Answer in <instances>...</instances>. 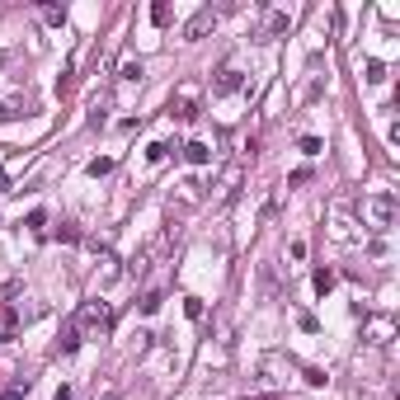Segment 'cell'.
<instances>
[{
	"label": "cell",
	"mask_w": 400,
	"mask_h": 400,
	"mask_svg": "<svg viewBox=\"0 0 400 400\" xmlns=\"http://www.w3.org/2000/svg\"><path fill=\"white\" fill-rule=\"evenodd\" d=\"M363 221L372 231H391L396 226V193H368L363 198Z\"/></svg>",
	"instance_id": "obj_1"
},
{
	"label": "cell",
	"mask_w": 400,
	"mask_h": 400,
	"mask_svg": "<svg viewBox=\"0 0 400 400\" xmlns=\"http://www.w3.org/2000/svg\"><path fill=\"white\" fill-rule=\"evenodd\" d=\"M71 320H76L80 334H108V330H113V311H108V301H85Z\"/></svg>",
	"instance_id": "obj_2"
},
{
	"label": "cell",
	"mask_w": 400,
	"mask_h": 400,
	"mask_svg": "<svg viewBox=\"0 0 400 400\" xmlns=\"http://www.w3.org/2000/svg\"><path fill=\"white\" fill-rule=\"evenodd\" d=\"M170 113H174L179 123H193V118H198V85H179L174 99H170Z\"/></svg>",
	"instance_id": "obj_3"
},
{
	"label": "cell",
	"mask_w": 400,
	"mask_h": 400,
	"mask_svg": "<svg viewBox=\"0 0 400 400\" xmlns=\"http://www.w3.org/2000/svg\"><path fill=\"white\" fill-rule=\"evenodd\" d=\"M240 85H245L240 66H236V61H226V66H221V71L212 76V94H217V99H226V94H236Z\"/></svg>",
	"instance_id": "obj_4"
},
{
	"label": "cell",
	"mask_w": 400,
	"mask_h": 400,
	"mask_svg": "<svg viewBox=\"0 0 400 400\" xmlns=\"http://www.w3.org/2000/svg\"><path fill=\"white\" fill-rule=\"evenodd\" d=\"M212 28H217V10H212V5H203V10L184 24V38H188V43H198V38H203V33H212Z\"/></svg>",
	"instance_id": "obj_5"
},
{
	"label": "cell",
	"mask_w": 400,
	"mask_h": 400,
	"mask_svg": "<svg viewBox=\"0 0 400 400\" xmlns=\"http://www.w3.org/2000/svg\"><path fill=\"white\" fill-rule=\"evenodd\" d=\"M391 339H396V320L391 316H372L368 320V344L372 348H386Z\"/></svg>",
	"instance_id": "obj_6"
},
{
	"label": "cell",
	"mask_w": 400,
	"mask_h": 400,
	"mask_svg": "<svg viewBox=\"0 0 400 400\" xmlns=\"http://www.w3.org/2000/svg\"><path fill=\"white\" fill-rule=\"evenodd\" d=\"M94 273H99V283H113L123 268H118V254L113 250H99V259H94Z\"/></svg>",
	"instance_id": "obj_7"
},
{
	"label": "cell",
	"mask_w": 400,
	"mask_h": 400,
	"mask_svg": "<svg viewBox=\"0 0 400 400\" xmlns=\"http://www.w3.org/2000/svg\"><path fill=\"white\" fill-rule=\"evenodd\" d=\"M80 339H85V334L76 330V320H66V325H61V339H57V348H61V353H76Z\"/></svg>",
	"instance_id": "obj_8"
},
{
	"label": "cell",
	"mask_w": 400,
	"mask_h": 400,
	"mask_svg": "<svg viewBox=\"0 0 400 400\" xmlns=\"http://www.w3.org/2000/svg\"><path fill=\"white\" fill-rule=\"evenodd\" d=\"M184 160H188V165H208V160H212V146H208V141H188Z\"/></svg>",
	"instance_id": "obj_9"
},
{
	"label": "cell",
	"mask_w": 400,
	"mask_h": 400,
	"mask_svg": "<svg viewBox=\"0 0 400 400\" xmlns=\"http://www.w3.org/2000/svg\"><path fill=\"white\" fill-rule=\"evenodd\" d=\"M236 184H240V165H231V170L221 174V193H217V198H221V203H231V198H236Z\"/></svg>",
	"instance_id": "obj_10"
},
{
	"label": "cell",
	"mask_w": 400,
	"mask_h": 400,
	"mask_svg": "<svg viewBox=\"0 0 400 400\" xmlns=\"http://www.w3.org/2000/svg\"><path fill=\"white\" fill-rule=\"evenodd\" d=\"M288 24H292V14H288V10H273V14H268V24H264V38H278Z\"/></svg>",
	"instance_id": "obj_11"
},
{
	"label": "cell",
	"mask_w": 400,
	"mask_h": 400,
	"mask_svg": "<svg viewBox=\"0 0 400 400\" xmlns=\"http://www.w3.org/2000/svg\"><path fill=\"white\" fill-rule=\"evenodd\" d=\"M311 288H316V297H325L330 288H334V268H316V278H311Z\"/></svg>",
	"instance_id": "obj_12"
},
{
	"label": "cell",
	"mask_w": 400,
	"mask_h": 400,
	"mask_svg": "<svg viewBox=\"0 0 400 400\" xmlns=\"http://www.w3.org/2000/svg\"><path fill=\"white\" fill-rule=\"evenodd\" d=\"M141 76H146V71H141V61H123V71H118L123 85H141Z\"/></svg>",
	"instance_id": "obj_13"
},
{
	"label": "cell",
	"mask_w": 400,
	"mask_h": 400,
	"mask_svg": "<svg viewBox=\"0 0 400 400\" xmlns=\"http://www.w3.org/2000/svg\"><path fill=\"white\" fill-rule=\"evenodd\" d=\"M43 19H48L52 28H61L66 24V5H43Z\"/></svg>",
	"instance_id": "obj_14"
},
{
	"label": "cell",
	"mask_w": 400,
	"mask_h": 400,
	"mask_svg": "<svg viewBox=\"0 0 400 400\" xmlns=\"http://www.w3.org/2000/svg\"><path fill=\"white\" fill-rule=\"evenodd\" d=\"M160 301H165L160 292H146L141 301H137V306H141V316H156V311H160Z\"/></svg>",
	"instance_id": "obj_15"
},
{
	"label": "cell",
	"mask_w": 400,
	"mask_h": 400,
	"mask_svg": "<svg viewBox=\"0 0 400 400\" xmlns=\"http://www.w3.org/2000/svg\"><path fill=\"white\" fill-rule=\"evenodd\" d=\"M57 240H66V245H76V240H80V226H76V221H61V226H57Z\"/></svg>",
	"instance_id": "obj_16"
},
{
	"label": "cell",
	"mask_w": 400,
	"mask_h": 400,
	"mask_svg": "<svg viewBox=\"0 0 400 400\" xmlns=\"http://www.w3.org/2000/svg\"><path fill=\"white\" fill-rule=\"evenodd\" d=\"M368 85H381V80H386V66H381V61H368Z\"/></svg>",
	"instance_id": "obj_17"
},
{
	"label": "cell",
	"mask_w": 400,
	"mask_h": 400,
	"mask_svg": "<svg viewBox=\"0 0 400 400\" xmlns=\"http://www.w3.org/2000/svg\"><path fill=\"white\" fill-rule=\"evenodd\" d=\"M108 170H113V160H108V156H99V160H90V174H94V179H104Z\"/></svg>",
	"instance_id": "obj_18"
},
{
	"label": "cell",
	"mask_w": 400,
	"mask_h": 400,
	"mask_svg": "<svg viewBox=\"0 0 400 400\" xmlns=\"http://www.w3.org/2000/svg\"><path fill=\"white\" fill-rule=\"evenodd\" d=\"M184 316L188 320H203V301H198V297H184Z\"/></svg>",
	"instance_id": "obj_19"
},
{
	"label": "cell",
	"mask_w": 400,
	"mask_h": 400,
	"mask_svg": "<svg viewBox=\"0 0 400 400\" xmlns=\"http://www.w3.org/2000/svg\"><path fill=\"white\" fill-rule=\"evenodd\" d=\"M151 19H156V24H170V5H165V0L151 5Z\"/></svg>",
	"instance_id": "obj_20"
},
{
	"label": "cell",
	"mask_w": 400,
	"mask_h": 400,
	"mask_svg": "<svg viewBox=\"0 0 400 400\" xmlns=\"http://www.w3.org/2000/svg\"><path fill=\"white\" fill-rule=\"evenodd\" d=\"M165 151H170V146H160V141H156V146H146V160H151V165H160V160H165Z\"/></svg>",
	"instance_id": "obj_21"
},
{
	"label": "cell",
	"mask_w": 400,
	"mask_h": 400,
	"mask_svg": "<svg viewBox=\"0 0 400 400\" xmlns=\"http://www.w3.org/2000/svg\"><path fill=\"white\" fill-rule=\"evenodd\" d=\"M301 377H306L311 386H325V372H320V368H306V372H301Z\"/></svg>",
	"instance_id": "obj_22"
},
{
	"label": "cell",
	"mask_w": 400,
	"mask_h": 400,
	"mask_svg": "<svg viewBox=\"0 0 400 400\" xmlns=\"http://www.w3.org/2000/svg\"><path fill=\"white\" fill-rule=\"evenodd\" d=\"M0 400H24V391H0Z\"/></svg>",
	"instance_id": "obj_23"
},
{
	"label": "cell",
	"mask_w": 400,
	"mask_h": 400,
	"mask_svg": "<svg viewBox=\"0 0 400 400\" xmlns=\"http://www.w3.org/2000/svg\"><path fill=\"white\" fill-rule=\"evenodd\" d=\"M57 400H71V386H61V391H57Z\"/></svg>",
	"instance_id": "obj_24"
},
{
	"label": "cell",
	"mask_w": 400,
	"mask_h": 400,
	"mask_svg": "<svg viewBox=\"0 0 400 400\" xmlns=\"http://www.w3.org/2000/svg\"><path fill=\"white\" fill-rule=\"evenodd\" d=\"M99 400H118V391H113V386H108V391H104V396H99Z\"/></svg>",
	"instance_id": "obj_25"
},
{
	"label": "cell",
	"mask_w": 400,
	"mask_h": 400,
	"mask_svg": "<svg viewBox=\"0 0 400 400\" xmlns=\"http://www.w3.org/2000/svg\"><path fill=\"white\" fill-rule=\"evenodd\" d=\"M245 400H273V396H245Z\"/></svg>",
	"instance_id": "obj_26"
}]
</instances>
